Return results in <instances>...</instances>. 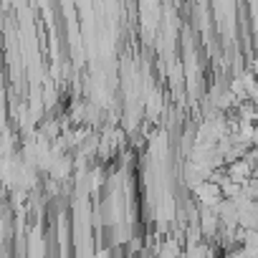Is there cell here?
<instances>
[{
	"label": "cell",
	"instance_id": "cell-1",
	"mask_svg": "<svg viewBox=\"0 0 258 258\" xmlns=\"http://www.w3.org/2000/svg\"><path fill=\"white\" fill-rule=\"evenodd\" d=\"M225 258H245V253H243V248H235V250H230Z\"/></svg>",
	"mask_w": 258,
	"mask_h": 258
},
{
	"label": "cell",
	"instance_id": "cell-2",
	"mask_svg": "<svg viewBox=\"0 0 258 258\" xmlns=\"http://www.w3.org/2000/svg\"><path fill=\"white\" fill-rule=\"evenodd\" d=\"M250 101L255 104V109H258V81H255V89L250 91Z\"/></svg>",
	"mask_w": 258,
	"mask_h": 258
}]
</instances>
